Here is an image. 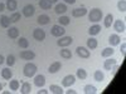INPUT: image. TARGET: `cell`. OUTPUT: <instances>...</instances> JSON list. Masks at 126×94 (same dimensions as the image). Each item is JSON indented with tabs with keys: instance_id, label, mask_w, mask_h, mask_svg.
Instances as JSON below:
<instances>
[{
	"instance_id": "44",
	"label": "cell",
	"mask_w": 126,
	"mask_h": 94,
	"mask_svg": "<svg viewBox=\"0 0 126 94\" xmlns=\"http://www.w3.org/2000/svg\"><path fill=\"white\" fill-rule=\"evenodd\" d=\"M49 92L48 90H46V89H40V90H38V94H48Z\"/></svg>"
},
{
	"instance_id": "25",
	"label": "cell",
	"mask_w": 126,
	"mask_h": 94,
	"mask_svg": "<svg viewBox=\"0 0 126 94\" xmlns=\"http://www.w3.org/2000/svg\"><path fill=\"white\" fill-rule=\"evenodd\" d=\"M1 77H3L4 79H6V80L12 79V77H13V71L10 70L9 68H4V69L1 70Z\"/></svg>"
},
{
	"instance_id": "27",
	"label": "cell",
	"mask_w": 126,
	"mask_h": 94,
	"mask_svg": "<svg viewBox=\"0 0 126 94\" xmlns=\"http://www.w3.org/2000/svg\"><path fill=\"white\" fill-rule=\"evenodd\" d=\"M112 22H113V15L112 14H107L106 16H105V22H103L105 28H110L111 24H112Z\"/></svg>"
},
{
	"instance_id": "20",
	"label": "cell",
	"mask_w": 126,
	"mask_h": 94,
	"mask_svg": "<svg viewBox=\"0 0 126 94\" xmlns=\"http://www.w3.org/2000/svg\"><path fill=\"white\" fill-rule=\"evenodd\" d=\"M49 20H50V18H49L48 15L43 14V15H39V16H38L37 22H38V24H40V25H47V24L49 23Z\"/></svg>"
},
{
	"instance_id": "11",
	"label": "cell",
	"mask_w": 126,
	"mask_h": 94,
	"mask_svg": "<svg viewBox=\"0 0 126 94\" xmlns=\"http://www.w3.org/2000/svg\"><path fill=\"white\" fill-rule=\"evenodd\" d=\"M34 13H35V9H34L33 5H30V4H29V5H25V6L23 8V15L27 16V18L33 16Z\"/></svg>"
},
{
	"instance_id": "4",
	"label": "cell",
	"mask_w": 126,
	"mask_h": 94,
	"mask_svg": "<svg viewBox=\"0 0 126 94\" xmlns=\"http://www.w3.org/2000/svg\"><path fill=\"white\" fill-rule=\"evenodd\" d=\"M75 82H76V77L69 74V75H66L64 78L62 79V85L64 88H71V85L75 84Z\"/></svg>"
},
{
	"instance_id": "19",
	"label": "cell",
	"mask_w": 126,
	"mask_h": 94,
	"mask_svg": "<svg viewBox=\"0 0 126 94\" xmlns=\"http://www.w3.org/2000/svg\"><path fill=\"white\" fill-rule=\"evenodd\" d=\"M10 18L6 16V15H1L0 16V25H1L3 28H9L10 26Z\"/></svg>"
},
{
	"instance_id": "36",
	"label": "cell",
	"mask_w": 126,
	"mask_h": 94,
	"mask_svg": "<svg viewBox=\"0 0 126 94\" xmlns=\"http://www.w3.org/2000/svg\"><path fill=\"white\" fill-rule=\"evenodd\" d=\"M77 78H79V79H86L87 78V73H86V70L85 69H82V68H79L78 70H77Z\"/></svg>"
},
{
	"instance_id": "45",
	"label": "cell",
	"mask_w": 126,
	"mask_h": 94,
	"mask_svg": "<svg viewBox=\"0 0 126 94\" xmlns=\"http://www.w3.org/2000/svg\"><path fill=\"white\" fill-rule=\"evenodd\" d=\"M3 63H4V57H3L1 54H0V65H1Z\"/></svg>"
},
{
	"instance_id": "22",
	"label": "cell",
	"mask_w": 126,
	"mask_h": 94,
	"mask_svg": "<svg viewBox=\"0 0 126 94\" xmlns=\"http://www.w3.org/2000/svg\"><path fill=\"white\" fill-rule=\"evenodd\" d=\"M5 6H6L8 10H10V12H14V10H16V6H18L16 0H6Z\"/></svg>"
},
{
	"instance_id": "35",
	"label": "cell",
	"mask_w": 126,
	"mask_h": 94,
	"mask_svg": "<svg viewBox=\"0 0 126 94\" xmlns=\"http://www.w3.org/2000/svg\"><path fill=\"white\" fill-rule=\"evenodd\" d=\"M117 9H119V12H121V13L126 12V0H120V1L117 3Z\"/></svg>"
},
{
	"instance_id": "6",
	"label": "cell",
	"mask_w": 126,
	"mask_h": 94,
	"mask_svg": "<svg viewBox=\"0 0 126 94\" xmlns=\"http://www.w3.org/2000/svg\"><path fill=\"white\" fill-rule=\"evenodd\" d=\"M33 38L35 39V40H38V41H43L44 39H46V31L43 30V29H34V31H33Z\"/></svg>"
},
{
	"instance_id": "48",
	"label": "cell",
	"mask_w": 126,
	"mask_h": 94,
	"mask_svg": "<svg viewBox=\"0 0 126 94\" xmlns=\"http://www.w3.org/2000/svg\"><path fill=\"white\" fill-rule=\"evenodd\" d=\"M1 90H3V84L0 83V93H1Z\"/></svg>"
},
{
	"instance_id": "17",
	"label": "cell",
	"mask_w": 126,
	"mask_h": 94,
	"mask_svg": "<svg viewBox=\"0 0 126 94\" xmlns=\"http://www.w3.org/2000/svg\"><path fill=\"white\" fill-rule=\"evenodd\" d=\"M113 53H115V50H113L112 47H110V48H105V49L102 50V53H101V57H102V58H110V57L113 55Z\"/></svg>"
},
{
	"instance_id": "23",
	"label": "cell",
	"mask_w": 126,
	"mask_h": 94,
	"mask_svg": "<svg viewBox=\"0 0 126 94\" xmlns=\"http://www.w3.org/2000/svg\"><path fill=\"white\" fill-rule=\"evenodd\" d=\"M101 31V26L98 25V24H94V25H92L90 29H88V33H90V35L91 36H93V35H97L98 33Z\"/></svg>"
},
{
	"instance_id": "31",
	"label": "cell",
	"mask_w": 126,
	"mask_h": 94,
	"mask_svg": "<svg viewBox=\"0 0 126 94\" xmlns=\"http://www.w3.org/2000/svg\"><path fill=\"white\" fill-rule=\"evenodd\" d=\"M61 57H62L63 59H71V58H72V53H71V50H68L67 48L62 49V50H61Z\"/></svg>"
},
{
	"instance_id": "13",
	"label": "cell",
	"mask_w": 126,
	"mask_h": 94,
	"mask_svg": "<svg viewBox=\"0 0 126 94\" xmlns=\"http://www.w3.org/2000/svg\"><path fill=\"white\" fill-rule=\"evenodd\" d=\"M120 41H121V38L117 35V34H111L110 38H109V43L111 47H116L120 44Z\"/></svg>"
},
{
	"instance_id": "5",
	"label": "cell",
	"mask_w": 126,
	"mask_h": 94,
	"mask_svg": "<svg viewBox=\"0 0 126 94\" xmlns=\"http://www.w3.org/2000/svg\"><path fill=\"white\" fill-rule=\"evenodd\" d=\"M72 43H73V39L71 36H64V35L61 36L59 40H57V45L61 47V48H66V47L71 45Z\"/></svg>"
},
{
	"instance_id": "28",
	"label": "cell",
	"mask_w": 126,
	"mask_h": 94,
	"mask_svg": "<svg viewBox=\"0 0 126 94\" xmlns=\"http://www.w3.org/2000/svg\"><path fill=\"white\" fill-rule=\"evenodd\" d=\"M97 45H98V43H97V40L94 39V38H90L88 40H87V48L88 49H96L97 48Z\"/></svg>"
},
{
	"instance_id": "8",
	"label": "cell",
	"mask_w": 126,
	"mask_h": 94,
	"mask_svg": "<svg viewBox=\"0 0 126 94\" xmlns=\"http://www.w3.org/2000/svg\"><path fill=\"white\" fill-rule=\"evenodd\" d=\"M113 29L117 31V33H125V22L121 19L115 20V24H113Z\"/></svg>"
},
{
	"instance_id": "12",
	"label": "cell",
	"mask_w": 126,
	"mask_h": 94,
	"mask_svg": "<svg viewBox=\"0 0 126 94\" xmlns=\"http://www.w3.org/2000/svg\"><path fill=\"white\" fill-rule=\"evenodd\" d=\"M44 84H46V77H44V75L39 74V75H37V77L34 78V85H35V87L42 88V87H44Z\"/></svg>"
},
{
	"instance_id": "37",
	"label": "cell",
	"mask_w": 126,
	"mask_h": 94,
	"mask_svg": "<svg viewBox=\"0 0 126 94\" xmlns=\"http://www.w3.org/2000/svg\"><path fill=\"white\" fill-rule=\"evenodd\" d=\"M6 64H8L9 67H13V65L15 64V57H14L13 54H9V55H8V58H6Z\"/></svg>"
},
{
	"instance_id": "47",
	"label": "cell",
	"mask_w": 126,
	"mask_h": 94,
	"mask_svg": "<svg viewBox=\"0 0 126 94\" xmlns=\"http://www.w3.org/2000/svg\"><path fill=\"white\" fill-rule=\"evenodd\" d=\"M1 93H3V94H10V92H6V90H5V92H3V90H1Z\"/></svg>"
},
{
	"instance_id": "32",
	"label": "cell",
	"mask_w": 126,
	"mask_h": 94,
	"mask_svg": "<svg viewBox=\"0 0 126 94\" xmlns=\"http://www.w3.org/2000/svg\"><path fill=\"white\" fill-rule=\"evenodd\" d=\"M18 45L20 47V48H23V49H27L28 47H29V43H28V40L25 39V38H19V40H18Z\"/></svg>"
},
{
	"instance_id": "39",
	"label": "cell",
	"mask_w": 126,
	"mask_h": 94,
	"mask_svg": "<svg viewBox=\"0 0 126 94\" xmlns=\"http://www.w3.org/2000/svg\"><path fill=\"white\" fill-rule=\"evenodd\" d=\"M119 69H120V65L116 63V64H115V65L111 68V70H112V75H116V73H117V70H119Z\"/></svg>"
},
{
	"instance_id": "3",
	"label": "cell",
	"mask_w": 126,
	"mask_h": 94,
	"mask_svg": "<svg viewBox=\"0 0 126 94\" xmlns=\"http://www.w3.org/2000/svg\"><path fill=\"white\" fill-rule=\"evenodd\" d=\"M64 33H66V30H64V28H63L62 25L57 24V25H53V26H52L50 34L53 35V36L61 38V36H63V35H64Z\"/></svg>"
},
{
	"instance_id": "1",
	"label": "cell",
	"mask_w": 126,
	"mask_h": 94,
	"mask_svg": "<svg viewBox=\"0 0 126 94\" xmlns=\"http://www.w3.org/2000/svg\"><path fill=\"white\" fill-rule=\"evenodd\" d=\"M102 10L98 9V8H93L90 10V13H88V20L92 23H98L100 20H102Z\"/></svg>"
},
{
	"instance_id": "9",
	"label": "cell",
	"mask_w": 126,
	"mask_h": 94,
	"mask_svg": "<svg viewBox=\"0 0 126 94\" xmlns=\"http://www.w3.org/2000/svg\"><path fill=\"white\" fill-rule=\"evenodd\" d=\"M87 14V9L86 8H77L75 10H72V16L73 18H82Z\"/></svg>"
},
{
	"instance_id": "43",
	"label": "cell",
	"mask_w": 126,
	"mask_h": 94,
	"mask_svg": "<svg viewBox=\"0 0 126 94\" xmlns=\"http://www.w3.org/2000/svg\"><path fill=\"white\" fill-rule=\"evenodd\" d=\"M66 93H67V94H76L77 92H76L75 89H68V90H66Z\"/></svg>"
},
{
	"instance_id": "34",
	"label": "cell",
	"mask_w": 126,
	"mask_h": 94,
	"mask_svg": "<svg viewBox=\"0 0 126 94\" xmlns=\"http://www.w3.org/2000/svg\"><path fill=\"white\" fill-rule=\"evenodd\" d=\"M69 22H71V19L68 18V16H66V15H63V16H61L59 19H58V23H59V25H68L69 24Z\"/></svg>"
},
{
	"instance_id": "14",
	"label": "cell",
	"mask_w": 126,
	"mask_h": 94,
	"mask_svg": "<svg viewBox=\"0 0 126 94\" xmlns=\"http://www.w3.org/2000/svg\"><path fill=\"white\" fill-rule=\"evenodd\" d=\"M61 68H62L61 61H54V63H52V64L49 65V68H48V71L50 73V74H54V73H57V71H58Z\"/></svg>"
},
{
	"instance_id": "10",
	"label": "cell",
	"mask_w": 126,
	"mask_h": 94,
	"mask_svg": "<svg viewBox=\"0 0 126 94\" xmlns=\"http://www.w3.org/2000/svg\"><path fill=\"white\" fill-rule=\"evenodd\" d=\"M19 55L22 59H25V60H32L35 58V53L32 50H23V51H20Z\"/></svg>"
},
{
	"instance_id": "33",
	"label": "cell",
	"mask_w": 126,
	"mask_h": 94,
	"mask_svg": "<svg viewBox=\"0 0 126 94\" xmlns=\"http://www.w3.org/2000/svg\"><path fill=\"white\" fill-rule=\"evenodd\" d=\"M9 88H10V90H18V89H19V80H18V79L10 80V83H9Z\"/></svg>"
},
{
	"instance_id": "29",
	"label": "cell",
	"mask_w": 126,
	"mask_h": 94,
	"mask_svg": "<svg viewBox=\"0 0 126 94\" xmlns=\"http://www.w3.org/2000/svg\"><path fill=\"white\" fill-rule=\"evenodd\" d=\"M39 6L44 10H49L52 8V3L49 0H39Z\"/></svg>"
},
{
	"instance_id": "18",
	"label": "cell",
	"mask_w": 126,
	"mask_h": 94,
	"mask_svg": "<svg viewBox=\"0 0 126 94\" xmlns=\"http://www.w3.org/2000/svg\"><path fill=\"white\" fill-rule=\"evenodd\" d=\"M8 36L12 38V39H16V38L19 36V30H18V28H15V26L10 28V29L8 30Z\"/></svg>"
},
{
	"instance_id": "41",
	"label": "cell",
	"mask_w": 126,
	"mask_h": 94,
	"mask_svg": "<svg viewBox=\"0 0 126 94\" xmlns=\"http://www.w3.org/2000/svg\"><path fill=\"white\" fill-rule=\"evenodd\" d=\"M5 8H6V6H5L4 3H0V13H3L4 10H5Z\"/></svg>"
},
{
	"instance_id": "38",
	"label": "cell",
	"mask_w": 126,
	"mask_h": 94,
	"mask_svg": "<svg viewBox=\"0 0 126 94\" xmlns=\"http://www.w3.org/2000/svg\"><path fill=\"white\" fill-rule=\"evenodd\" d=\"M9 18H10V22H12V23H16V22H19V20H20V14L14 12Z\"/></svg>"
},
{
	"instance_id": "24",
	"label": "cell",
	"mask_w": 126,
	"mask_h": 94,
	"mask_svg": "<svg viewBox=\"0 0 126 94\" xmlns=\"http://www.w3.org/2000/svg\"><path fill=\"white\" fill-rule=\"evenodd\" d=\"M49 93H53V94H62L63 93V88L59 87V85H54V84H52L48 89Z\"/></svg>"
},
{
	"instance_id": "42",
	"label": "cell",
	"mask_w": 126,
	"mask_h": 94,
	"mask_svg": "<svg viewBox=\"0 0 126 94\" xmlns=\"http://www.w3.org/2000/svg\"><path fill=\"white\" fill-rule=\"evenodd\" d=\"M63 1H64V4H75L76 3V0H63Z\"/></svg>"
},
{
	"instance_id": "2",
	"label": "cell",
	"mask_w": 126,
	"mask_h": 94,
	"mask_svg": "<svg viewBox=\"0 0 126 94\" xmlns=\"http://www.w3.org/2000/svg\"><path fill=\"white\" fill-rule=\"evenodd\" d=\"M23 71H24L25 77L32 78V77H34L35 73H37V65L34 64V63H27V64L24 65V68H23Z\"/></svg>"
},
{
	"instance_id": "21",
	"label": "cell",
	"mask_w": 126,
	"mask_h": 94,
	"mask_svg": "<svg viewBox=\"0 0 126 94\" xmlns=\"http://www.w3.org/2000/svg\"><path fill=\"white\" fill-rule=\"evenodd\" d=\"M32 92V85L30 83H23L22 84V88H20V94H29Z\"/></svg>"
},
{
	"instance_id": "16",
	"label": "cell",
	"mask_w": 126,
	"mask_h": 94,
	"mask_svg": "<svg viewBox=\"0 0 126 94\" xmlns=\"http://www.w3.org/2000/svg\"><path fill=\"white\" fill-rule=\"evenodd\" d=\"M116 63H117L116 59H113V58L110 57L107 60H105V63H103V68L106 69V70H111V68H112L115 64H116Z\"/></svg>"
},
{
	"instance_id": "26",
	"label": "cell",
	"mask_w": 126,
	"mask_h": 94,
	"mask_svg": "<svg viewBox=\"0 0 126 94\" xmlns=\"http://www.w3.org/2000/svg\"><path fill=\"white\" fill-rule=\"evenodd\" d=\"M83 90H85L86 94H96L97 93V88L94 85H91V84H87L85 88H83Z\"/></svg>"
},
{
	"instance_id": "40",
	"label": "cell",
	"mask_w": 126,
	"mask_h": 94,
	"mask_svg": "<svg viewBox=\"0 0 126 94\" xmlns=\"http://www.w3.org/2000/svg\"><path fill=\"white\" fill-rule=\"evenodd\" d=\"M121 54L125 57L126 55V43H122L121 44Z\"/></svg>"
},
{
	"instance_id": "30",
	"label": "cell",
	"mask_w": 126,
	"mask_h": 94,
	"mask_svg": "<svg viewBox=\"0 0 126 94\" xmlns=\"http://www.w3.org/2000/svg\"><path fill=\"white\" fill-rule=\"evenodd\" d=\"M93 77H94V80L100 82V83L105 80V74H103V71H101V70H96V71H94Z\"/></svg>"
},
{
	"instance_id": "15",
	"label": "cell",
	"mask_w": 126,
	"mask_h": 94,
	"mask_svg": "<svg viewBox=\"0 0 126 94\" xmlns=\"http://www.w3.org/2000/svg\"><path fill=\"white\" fill-rule=\"evenodd\" d=\"M67 5L64 4V3H61V4H57L56 5V8H54V12H56V14H58V15H61V14H64L66 12H67Z\"/></svg>"
},
{
	"instance_id": "46",
	"label": "cell",
	"mask_w": 126,
	"mask_h": 94,
	"mask_svg": "<svg viewBox=\"0 0 126 94\" xmlns=\"http://www.w3.org/2000/svg\"><path fill=\"white\" fill-rule=\"evenodd\" d=\"M49 1H50L52 4H54V3H57V1H58V0H49Z\"/></svg>"
},
{
	"instance_id": "7",
	"label": "cell",
	"mask_w": 126,
	"mask_h": 94,
	"mask_svg": "<svg viewBox=\"0 0 126 94\" xmlns=\"http://www.w3.org/2000/svg\"><path fill=\"white\" fill-rule=\"evenodd\" d=\"M76 53H77V55L79 58H85V59L90 58V50L87 48H85V47H78L76 49Z\"/></svg>"
}]
</instances>
